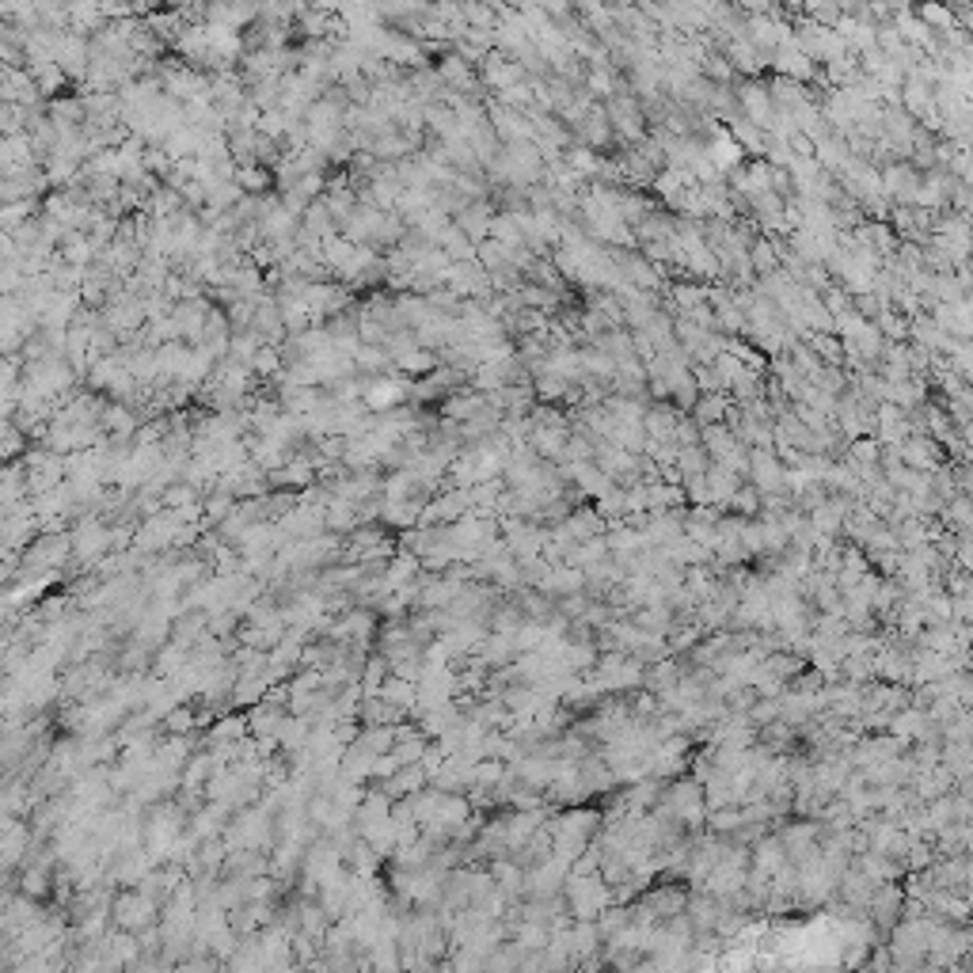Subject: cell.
Returning a JSON list of instances; mask_svg holds the SVG:
<instances>
[{"instance_id": "1", "label": "cell", "mask_w": 973, "mask_h": 973, "mask_svg": "<svg viewBox=\"0 0 973 973\" xmlns=\"http://www.w3.org/2000/svg\"><path fill=\"white\" fill-rule=\"evenodd\" d=\"M563 905L574 920H597L612 905V890L593 875H571L563 882Z\"/></svg>"}, {"instance_id": "2", "label": "cell", "mask_w": 973, "mask_h": 973, "mask_svg": "<svg viewBox=\"0 0 973 973\" xmlns=\"http://www.w3.org/2000/svg\"><path fill=\"white\" fill-rule=\"evenodd\" d=\"M111 920H115L118 932H145V928H153V924H160V905H156L153 897H145L141 890H130V894L115 897V905H111Z\"/></svg>"}, {"instance_id": "3", "label": "cell", "mask_w": 973, "mask_h": 973, "mask_svg": "<svg viewBox=\"0 0 973 973\" xmlns=\"http://www.w3.org/2000/svg\"><path fill=\"white\" fill-rule=\"evenodd\" d=\"M871 909H875V928H894L901 913H905V901H901V890L897 886H882V894L871 897Z\"/></svg>"}, {"instance_id": "4", "label": "cell", "mask_w": 973, "mask_h": 973, "mask_svg": "<svg viewBox=\"0 0 973 973\" xmlns=\"http://www.w3.org/2000/svg\"><path fill=\"white\" fill-rule=\"evenodd\" d=\"M780 878H787V867H780ZM795 886H799V882H795V878H791V886H787V882H780V886H776V890H780V894H787V890H795Z\"/></svg>"}, {"instance_id": "5", "label": "cell", "mask_w": 973, "mask_h": 973, "mask_svg": "<svg viewBox=\"0 0 973 973\" xmlns=\"http://www.w3.org/2000/svg\"><path fill=\"white\" fill-rule=\"evenodd\" d=\"M430 973H453V966H449V958H445V962H438V966H430Z\"/></svg>"}]
</instances>
